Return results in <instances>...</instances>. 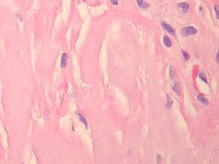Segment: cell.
<instances>
[{
	"instance_id": "9c48e42d",
	"label": "cell",
	"mask_w": 219,
	"mask_h": 164,
	"mask_svg": "<svg viewBox=\"0 0 219 164\" xmlns=\"http://www.w3.org/2000/svg\"><path fill=\"white\" fill-rule=\"evenodd\" d=\"M166 98H167V103H166V107L167 109H170L171 107L173 106V99L171 98V97L170 96L169 94L166 95Z\"/></svg>"
},
{
	"instance_id": "8fae6325",
	"label": "cell",
	"mask_w": 219,
	"mask_h": 164,
	"mask_svg": "<svg viewBox=\"0 0 219 164\" xmlns=\"http://www.w3.org/2000/svg\"><path fill=\"white\" fill-rule=\"evenodd\" d=\"M199 78L201 79H202L203 81L204 82H205V83H208V80H207V77H206V75H205V72L204 71H201V73L199 74Z\"/></svg>"
},
{
	"instance_id": "5bb4252c",
	"label": "cell",
	"mask_w": 219,
	"mask_h": 164,
	"mask_svg": "<svg viewBox=\"0 0 219 164\" xmlns=\"http://www.w3.org/2000/svg\"><path fill=\"white\" fill-rule=\"evenodd\" d=\"M110 1H111V4H113V5H118V1L117 0H110Z\"/></svg>"
},
{
	"instance_id": "9a60e30c",
	"label": "cell",
	"mask_w": 219,
	"mask_h": 164,
	"mask_svg": "<svg viewBox=\"0 0 219 164\" xmlns=\"http://www.w3.org/2000/svg\"><path fill=\"white\" fill-rule=\"evenodd\" d=\"M156 157H157V163H158V164H159V163L161 162V157H160V155L158 154L156 155Z\"/></svg>"
},
{
	"instance_id": "7a4b0ae2",
	"label": "cell",
	"mask_w": 219,
	"mask_h": 164,
	"mask_svg": "<svg viewBox=\"0 0 219 164\" xmlns=\"http://www.w3.org/2000/svg\"><path fill=\"white\" fill-rule=\"evenodd\" d=\"M161 25H162V27L164 28V29H165L166 31H167V32L169 33L170 35H172V36H175V30L173 29V27H171V25H170L169 24L166 23V22H162Z\"/></svg>"
},
{
	"instance_id": "5b68a950",
	"label": "cell",
	"mask_w": 219,
	"mask_h": 164,
	"mask_svg": "<svg viewBox=\"0 0 219 164\" xmlns=\"http://www.w3.org/2000/svg\"><path fill=\"white\" fill-rule=\"evenodd\" d=\"M77 116H78V118H79V120H80L81 122H82V123L84 124V125L85 126L86 129H88V122L87 120H86V118L83 115L81 114L80 113H77Z\"/></svg>"
},
{
	"instance_id": "277c9868",
	"label": "cell",
	"mask_w": 219,
	"mask_h": 164,
	"mask_svg": "<svg viewBox=\"0 0 219 164\" xmlns=\"http://www.w3.org/2000/svg\"><path fill=\"white\" fill-rule=\"evenodd\" d=\"M178 7L179 8H181L184 13H186L189 10L190 4L188 3H187V2H181V3H179L178 4Z\"/></svg>"
},
{
	"instance_id": "7c38bea8",
	"label": "cell",
	"mask_w": 219,
	"mask_h": 164,
	"mask_svg": "<svg viewBox=\"0 0 219 164\" xmlns=\"http://www.w3.org/2000/svg\"><path fill=\"white\" fill-rule=\"evenodd\" d=\"M182 53H183V56H184V59L186 60H189V58H190V55H189V54H188L186 51H183Z\"/></svg>"
},
{
	"instance_id": "52a82bcc",
	"label": "cell",
	"mask_w": 219,
	"mask_h": 164,
	"mask_svg": "<svg viewBox=\"0 0 219 164\" xmlns=\"http://www.w3.org/2000/svg\"><path fill=\"white\" fill-rule=\"evenodd\" d=\"M138 5L139 6V8H142V9H146L149 6L147 3H146L145 1H144L143 0H136Z\"/></svg>"
},
{
	"instance_id": "e0dca14e",
	"label": "cell",
	"mask_w": 219,
	"mask_h": 164,
	"mask_svg": "<svg viewBox=\"0 0 219 164\" xmlns=\"http://www.w3.org/2000/svg\"><path fill=\"white\" fill-rule=\"evenodd\" d=\"M218 57H219V51H217V53H216V61H217V62H219V58H218Z\"/></svg>"
},
{
	"instance_id": "ba28073f",
	"label": "cell",
	"mask_w": 219,
	"mask_h": 164,
	"mask_svg": "<svg viewBox=\"0 0 219 164\" xmlns=\"http://www.w3.org/2000/svg\"><path fill=\"white\" fill-rule=\"evenodd\" d=\"M163 42H164V45L166 47H170L172 46V42L170 40V38H169L168 36H164V37H163Z\"/></svg>"
},
{
	"instance_id": "8992f818",
	"label": "cell",
	"mask_w": 219,
	"mask_h": 164,
	"mask_svg": "<svg viewBox=\"0 0 219 164\" xmlns=\"http://www.w3.org/2000/svg\"><path fill=\"white\" fill-rule=\"evenodd\" d=\"M197 100H198L200 103H201L204 104V105H206L209 104V101H208V99L205 98V96H203V95L198 94L197 96Z\"/></svg>"
},
{
	"instance_id": "30bf717a",
	"label": "cell",
	"mask_w": 219,
	"mask_h": 164,
	"mask_svg": "<svg viewBox=\"0 0 219 164\" xmlns=\"http://www.w3.org/2000/svg\"><path fill=\"white\" fill-rule=\"evenodd\" d=\"M172 89L177 94V96H180V87H179V86L178 83H175L172 86Z\"/></svg>"
},
{
	"instance_id": "3957f363",
	"label": "cell",
	"mask_w": 219,
	"mask_h": 164,
	"mask_svg": "<svg viewBox=\"0 0 219 164\" xmlns=\"http://www.w3.org/2000/svg\"><path fill=\"white\" fill-rule=\"evenodd\" d=\"M67 54L66 53H63L61 55V60H60V67L62 68H65L67 65Z\"/></svg>"
},
{
	"instance_id": "6da1fadb",
	"label": "cell",
	"mask_w": 219,
	"mask_h": 164,
	"mask_svg": "<svg viewBox=\"0 0 219 164\" xmlns=\"http://www.w3.org/2000/svg\"><path fill=\"white\" fill-rule=\"evenodd\" d=\"M198 32L197 29L193 26H186L181 29V33L183 36H191V35H194Z\"/></svg>"
},
{
	"instance_id": "2e32d148",
	"label": "cell",
	"mask_w": 219,
	"mask_h": 164,
	"mask_svg": "<svg viewBox=\"0 0 219 164\" xmlns=\"http://www.w3.org/2000/svg\"><path fill=\"white\" fill-rule=\"evenodd\" d=\"M169 75H170V77L171 79H173V71H172V68H170V70Z\"/></svg>"
},
{
	"instance_id": "4fadbf2b",
	"label": "cell",
	"mask_w": 219,
	"mask_h": 164,
	"mask_svg": "<svg viewBox=\"0 0 219 164\" xmlns=\"http://www.w3.org/2000/svg\"><path fill=\"white\" fill-rule=\"evenodd\" d=\"M214 10H215V12H216V18L217 19H219V7H218V5H215L214 6Z\"/></svg>"
}]
</instances>
